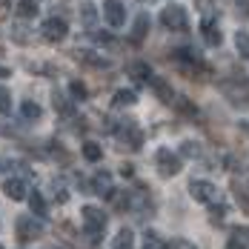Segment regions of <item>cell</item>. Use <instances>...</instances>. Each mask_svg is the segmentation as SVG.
I'll list each match as a JSON object with an SVG mask.
<instances>
[{"instance_id": "cell-18", "label": "cell", "mask_w": 249, "mask_h": 249, "mask_svg": "<svg viewBox=\"0 0 249 249\" xmlns=\"http://www.w3.org/2000/svg\"><path fill=\"white\" fill-rule=\"evenodd\" d=\"M112 249H135V235H132V229H121V232L115 235V241H112Z\"/></svg>"}, {"instance_id": "cell-27", "label": "cell", "mask_w": 249, "mask_h": 249, "mask_svg": "<svg viewBox=\"0 0 249 249\" xmlns=\"http://www.w3.org/2000/svg\"><path fill=\"white\" fill-rule=\"evenodd\" d=\"M12 112V100H9V92L0 86V115H9Z\"/></svg>"}, {"instance_id": "cell-9", "label": "cell", "mask_w": 249, "mask_h": 249, "mask_svg": "<svg viewBox=\"0 0 249 249\" xmlns=\"http://www.w3.org/2000/svg\"><path fill=\"white\" fill-rule=\"evenodd\" d=\"M200 32H203V43H206V46H221V43H224L221 26L215 23L212 18H203V20H200Z\"/></svg>"}, {"instance_id": "cell-20", "label": "cell", "mask_w": 249, "mask_h": 249, "mask_svg": "<svg viewBox=\"0 0 249 249\" xmlns=\"http://www.w3.org/2000/svg\"><path fill=\"white\" fill-rule=\"evenodd\" d=\"M83 158H86L89 163H98L100 158H103V146L95 143V141H86V143H83Z\"/></svg>"}, {"instance_id": "cell-25", "label": "cell", "mask_w": 249, "mask_h": 249, "mask_svg": "<svg viewBox=\"0 0 249 249\" xmlns=\"http://www.w3.org/2000/svg\"><path fill=\"white\" fill-rule=\"evenodd\" d=\"M198 143H195V141H183V143H180V155H183V158H198Z\"/></svg>"}, {"instance_id": "cell-22", "label": "cell", "mask_w": 249, "mask_h": 249, "mask_svg": "<svg viewBox=\"0 0 249 249\" xmlns=\"http://www.w3.org/2000/svg\"><path fill=\"white\" fill-rule=\"evenodd\" d=\"M20 112H23L26 121H37V118L43 115V109H40L37 103H32V100H23V103H20Z\"/></svg>"}, {"instance_id": "cell-6", "label": "cell", "mask_w": 249, "mask_h": 249, "mask_svg": "<svg viewBox=\"0 0 249 249\" xmlns=\"http://www.w3.org/2000/svg\"><path fill=\"white\" fill-rule=\"evenodd\" d=\"M155 163H158V172L163 175V178H175V175L180 172V158L172 149H158Z\"/></svg>"}, {"instance_id": "cell-4", "label": "cell", "mask_w": 249, "mask_h": 249, "mask_svg": "<svg viewBox=\"0 0 249 249\" xmlns=\"http://www.w3.org/2000/svg\"><path fill=\"white\" fill-rule=\"evenodd\" d=\"M40 35H43L49 43H60V40L69 35V23H66L63 18H57V15H54V18H46V20L40 23Z\"/></svg>"}, {"instance_id": "cell-17", "label": "cell", "mask_w": 249, "mask_h": 249, "mask_svg": "<svg viewBox=\"0 0 249 249\" xmlns=\"http://www.w3.org/2000/svg\"><path fill=\"white\" fill-rule=\"evenodd\" d=\"M15 12H18V18H23V20H35V18H37V0H20Z\"/></svg>"}, {"instance_id": "cell-11", "label": "cell", "mask_w": 249, "mask_h": 249, "mask_svg": "<svg viewBox=\"0 0 249 249\" xmlns=\"http://www.w3.org/2000/svg\"><path fill=\"white\" fill-rule=\"evenodd\" d=\"M118 135H121V141L129 143V149H141V143H143V132L132 124V121H126V126L118 132Z\"/></svg>"}, {"instance_id": "cell-16", "label": "cell", "mask_w": 249, "mask_h": 249, "mask_svg": "<svg viewBox=\"0 0 249 249\" xmlns=\"http://www.w3.org/2000/svg\"><path fill=\"white\" fill-rule=\"evenodd\" d=\"M172 57L178 60V63H186V66H192V69H203V66H200L198 52H192V49H175Z\"/></svg>"}, {"instance_id": "cell-12", "label": "cell", "mask_w": 249, "mask_h": 249, "mask_svg": "<svg viewBox=\"0 0 249 249\" xmlns=\"http://www.w3.org/2000/svg\"><path fill=\"white\" fill-rule=\"evenodd\" d=\"M152 92L158 95V100H163V103H175V92H172V83H166L163 77H152Z\"/></svg>"}, {"instance_id": "cell-23", "label": "cell", "mask_w": 249, "mask_h": 249, "mask_svg": "<svg viewBox=\"0 0 249 249\" xmlns=\"http://www.w3.org/2000/svg\"><path fill=\"white\" fill-rule=\"evenodd\" d=\"M115 103H118V106H132V103H138L135 89H118V92H115Z\"/></svg>"}, {"instance_id": "cell-29", "label": "cell", "mask_w": 249, "mask_h": 249, "mask_svg": "<svg viewBox=\"0 0 249 249\" xmlns=\"http://www.w3.org/2000/svg\"><path fill=\"white\" fill-rule=\"evenodd\" d=\"M121 175H124V178H129V175H132V166H129V163H124V166H121Z\"/></svg>"}, {"instance_id": "cell-32", "label": "cell", "mask_w": 249, "mask_h": 249, "mask_svg": "<svg viewBox=\"0 0 249 249\" xmlns=\"http://www.w3.org/2000/svg\"><path fill=\"white\" fill-rule=\"evenodd\" d=\"M0 249H6V247H0Z\"/></svg>"}, {"instance_id": "cell-2", "label": "cell", "mask_w": 249, "mask_h": 249, "mask_svg": "<svg viewBox=\"0 0 249 249\" xmlns=\"http://www.w3.org/2000/svg\"><path fill=\"white\" fill-rule=\"evenodd\" d=\"M15 232H18V238L29 244V241H37L43 232H46V226L40 218H35V215H20L18 218V224H15Z\"/></svg>"}, {"instance_id": "cell-26", "label": "cell", "mask_w": 249, "mask_h": 249, "mask_svg": "<svg viewBox=\"0 0 249 249\" xmlns=\"http://www.w3.org/2000/svg\"><path fill=\"white\" fill-rule=\"evenodd\" d=\"M69 92H72V98H75V100L86 98V86H83L80 80H72V83H69Z\"/></svg>"}, {"instance_id": "cell-19", "label": "cell", "mask_w": 249, "mask_h": 249, "mask_svg": "<svg viewBox=\"0 0 249 249\" xmlns=\"http://www.w3.org/2000/svg\"><path fill=\"white\" fill-rule=\"evenodd\" d=\"M26 200H29V209H32V215H35V218H43V215H46V200H43L40 192H32Z\"/></svg>"}, {"instance_id": "cell-30", "label": "cell", "mask_w": 249, "mask_h": 249, "mask_svg": "<svg viewBox=\"0 0 249 249\" xmlns=\"http://www.w3.org/2000/svg\"><path fill=\"white\" fill-rule=\"evenodd\" d=\"M12 72H9V66H0V77H9Z\"/></svg>"}, {"instance_id": "cell-10", "label": "cell", "mask_w": 249, "mask_h": 249, "mask_svg": "<svg viewBox=\"0 0 249 249\" xmlns=\"http://www.w3.org/2000/svg\"><path fill=\"white\" fill-rule=\"evenodd\" d=\"M92 189H95V195H100V198H112V195H115L112 175L109 172H98L95 178H92Z\"/></svg>"}, {"instance_id": "cell-3", "label": "cell", "mask_w": 249, "mask_h": 249, "mask_svg": "<svg viewBox=\"0 0 249 249\" xmlns=\"http://www.w3.org/2000/svg\"><path fill=\"white\" fill-rule=\"evenodd\" d=\"M160 23L166 26L169 32H186V29H189L186 9H183V6H178V3H169V6L160 12Z\"/></svg>"}, {"instance_id": "cell-5", "label": "cell", "mask_w": 249, "mask_h": 249, "mask_svg": "<svg viewBox=\"0 0 249 249\" xmlns=\"http://www.w3.org/2000/svg\"><path fill=\"white\" fill-rule=\"evenodd\" d=\"M189 195L192 200H198V203H215L218 200V186L212 183V180H192L189 183Z\"/></svg>"}, {"instance_id": "cell-14", "label": "cell", "mask_w": 249, "mask_h": 249, "mask_svg": "<svg viewBox=\"0 0 249 249\" xmlns=\"http://www.w3.org/2000/svg\"><path fill=\"white\" fill-rule=\"evenodd\" d=\"M75 54H77V60L86 63V66H95V69H106L109 66V60L103 54H95V52H89V49H77Z\"/></svg>"}, {"instance_id": "cell-7", "label": "cell", "mask_w": 249, "mask_h": 249, "mask_svg": "<svg viewBox=\"0 0 249 249\" xmlns=\"http://www.w3.org/2000/svg\"><path fill=\"white\" fill-rule=\"evenodd\" d=\"M103 20L112 29H121L126 23V6L121 0H103Z\"/></svg>"}, {"instance_id": "cell-31", "label": "cell", "mask_w": 249, "mask_h": 249, "mask_svg": "<svg viewBox=\"0 0 249 249\" xmlns=\"http://www.w3.org/2000/svg\"><path fill=\"white\" fill-rule=\"evenodd\" d=\"M244 129H247V132H249V121H244Z\"/></svg>"}, {"instance_id": "cell-28", "label": "cell", "mask_w": 249, "mask_h": 249, "mask_svg": "<svg viewBox=\"0 0 249 249\" xmlns=\"http://www.w3.org/2000/svg\"><path fill=\"white\" fill-rule=\"evenodd\" d=\"M224 215H226V209H224V206H212V218H215V221H221Z\"/></svg>"}, {"instance_id": "cell-15", "label": "cell", "mask_w": 249, "mask_h": 249, "mask_svg": "<svg viewBox=\"0 0 249 249\" xmlns=\"http://www.w3.org/2000/svg\"><path fill=\"white\" fill-rule=\"evenodd\" d=\"M149 26H152L149 15H138V20L132 26V40H135V43H143V37L149 35Z\"/></svg>"}, {"instance_id": "cell-21", "label": "cell", "mask_w": 249, "mask_h": 249, "mask_svg": "<svg viewBox=\"0 0 249 249\" xmlns=\"http://www.w3.org/2000/svg\"><path fill=\"white\" fill-rule=\"evenodd\" d=\"M235 49L244 60H249V32H235Z\"/></svg>"}, {"instance_id": "cell-1", "label": "cell", "mask_w": 249, "mask_h": 249, "mask_svg": "<svg viewBox=\"0 0 249 249\" xmlns=\"http://www.w3.org/2000/svg\"><path fill=\"white\" fill-rule=\"evenodd\" d=\"M80 218H83L86 235H89L92 241H98V235H103V229H106V215H103V209H98V206H83V209H80Z\"/></svg>"}, {"instance_id": "cell-13", "label": "cell", "mask_w": 249, "mask_h": 249, "mask_svg": "<svg viewBox=\"0 0 249 249\" xmlns=\"http://www.w3.org/2000/svg\"><path fill=\"white\" fill-rule=\"evenodd\" d=\"M126 72L135 77V80H141V83H149L152 77H155L152 69H149V63H143V60H132V63L126 66Z\"/></svg>"}, {"instance_id": "cell-24", "label": "cell", "mask_w": 249, "mask_h": 249, "mask_svg": "<svg viewBox=\"0 0 249 249\" xmlns=\"http://www.w3.org/2000/svg\"><path fill=\"white\" fill-rule=\"evenodd\" d=\"M143 249H166V244H163V238H160V235L146 232V235H143Z\"/></svg>"}, {"instance_id": "cell-8", "label": "cell", "mask_w": 249, "mask_h": 249, "mask_svg": "<svg viewBox=\"0 0 249 249\" xmlns=\"http://www.w3.org/2000/svg\"><path fill=\"white\" fill-rule=\"evenodd\" d=\"M3 195L9 200H26L29 198V186H26V180H20V178H6L3 180Z\"/></svg>"}]
</instances>
